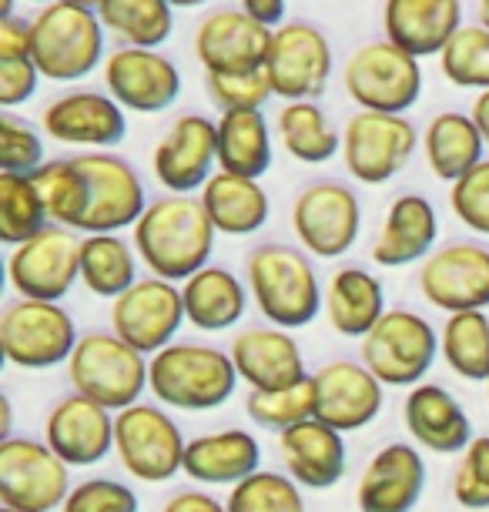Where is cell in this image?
<instances>
[{"label": "cell", "mask_w": 489, "mask_h": 512, "mask_svg": "<svg viewBox=\"0 0 489 512\" xmlns=\"http://www.w3.org/2000/svg\"><path fill=\"white\" fill-rule=\"evenodd\" d=\"M215 225L195 195H161L148 201L145 215L134 225V248L151 275L185 285L191 275L212 265Z\"/></svg>", "instance_id": "obj_1"}, {"label": "cell", "mask_w": 489, "mask_h": 512, "mask_svg": "<svg viewBox=\"0 0 489 512\" xmlns=\"http://www.w3.org/2000/svg\"><path fill=\"white\" fill-rule=\"evenodd\" d=\"M245 285L252 292L255 308L268 318V325L295 332L312 325L325 308V288L315 272L309 251L265 241L248 251Z\"/></svg>", "instance_id": "obj_2"}, {"label": "cell", "mask_w": 489, "mask_h": 512, "mask_svg": "<svg viewBox=\"0 0 489 512\" xmlns=\"http://www.w3.org/2000/svg\"><path fill=\"white\" fill-rule=\"evenodd\" d=\"M104 34L108 31L98 11L71 0H51L31 17V57L47 81H84L108 61Z\"/></svg>", "instance_id": "obj_3"}, {"label": "cell", "mask_w": 489, "mask_h": 512, "mask_svg": "<svg viewBox=\"0 0 489 512\" xmlns=\"http://www.w3.org/2000/svg\"><path fill=\"white\" fill-rule=\"evenodd\" d=\"M238 382L232 355L205 342H171L148 365V389L168 409L212 412L232 399Z\"/></svg>", "instance_id": "obj_4"}, {"label": "cell", "mask_w": 489, "mask_h": 512, "mask_svg": "<svg viewBox=\"0 0 489 512\" xmlns=\"http://www.w3.org/2000/svg\"><path fill=\"white\" fill-rule=\"evenodd\" d=\"M148 365L151 359L124 342L121 335L108 332H84L71 362H67V379L74 392L88 395L114 415L141 402L148 389Z\"/></svg>", "instance_id": "obj_5"}, {"label": "cell", "mask_w": 489, "mask_h": 512, "mask_svg": "<svg viewBox=\"0 0 489 512\" xmlns=\"http://www.w3.org/2000/svg\"><path fill=\"white\" fill-rule=\"evenodd\" d=\"M359 355L386 389H416L439 359V332L409 308H389L359 342Z\"/></svg>", "instance_id": "obj_6"}, {"label": "cell", "mask_w": 489, "mask_h": 512, "mask_svg": "<svg viewBox=\"0 0 489 512\" xmlns=\"http://www.w3.org/2000/svg\"><path fill=\"white\" fill-rule=\"evenodd\" d=\"M342 88L359 104V111L406 114L423 94V67L419 57L392 41H369L349 54L342 67Z\"/></svg>", "instance_id": "obj_7"}, {"label": "cell", "mask_w": 489, "mask_h": 512, "mask_svg": "<svg viewBox=\"0 0 489 512\" xmlns=\"http://www.w3.org/2000/svg\"><path fill=\"white\" fill-rule=\"evenodd\" d=\"M78 342V325L61 302L17 298L0 315V349L17 369L41 372L67 365Z\"/></svg>", "instance_id": "obj_8"}, {"label": "cell", "mask_w": 489, "mask_h": 512, "mask_svg": "<svg viewBox=\"0 0 489 512\" xmlns=\"http://www.w3.org/2000/svg\"><path fill=\"white\" fill-rule=\"evenodd\" d=\"M188 439L161 405L138 402L114 415V456L138 482H168L185 472Z\"/></svg>", "instance_id": "obj_9"}, {"label": "cell", "mask_w": 489, "mask_h": 512, "mask_svg": "<svg viewBox=\"0 0 489 512\" xmlns=\"http://www.w3.org/2000/svg\"><path fill=\"white\" fill-rule=\"evenodd\" d=\"M419 141L406 114L356 111L342 128V164L359 185H386L412 161Z\"/></svg>", "instance_id": "obj_10"}, {"label": "cell", "mask_w": 489, "mask_h": 512, "mask_svg": "<svg viewBox=\"0 0 489 512\" xmlns=\"http://www.w3.org/2000/svg\"><path fill=\"white\" fill-rule=\"evenodd\" d=\"M71 466L41 439H0V502L17 512H54L71 496Z\"/></svg>", "instance_id": "obj_11"}, {"label": "cell", "mask_w": 489, "mask_h": 512, "mask_svg": "<svg viewBox=\"0 0 489 512\" xmlns=\"http://www.w3.org/2000/svg\"><path fill=\"white\" fill-rule=\"evenodd\" d=\"M292 231L302 251L322 262L349 255L362 235V205L342 181H312L292 201Z\"/></svg>", "instance_id": "obj_12"}, {"label": "cell", "mask_w": 489, "mask_h": 512, "mask_svg": "<svg viewBox=\"0 0 489 512\" xmlns=\"http://www.w3.org/2000/svg\"><path fill=\"white\" fill-rule=\"evenodd\" d=\"M332 67V44L322 34V27L295 17V21H285L272 31L265 74L275 98H282L285 104L322 98V91L329 88Z\"/></svg>", "instance_id": "obj_13"}, {"label": "cell", "mask_w": 489, "mask_h": 512, "mask_svg": "<svg viewBox=\"0 0 489 512\" xmlns=\"http://www.w3.org/2000/svg\"><path fill=\"white\" fill-rule=\"evenodd\" d=\"M7 282L21 298L61 302L81 282V235L47 225L7 255Z\"/></svg>", "instance_id": "obj_14"}, {"label": "cell", "mask_w": 489, "mask_h": 512, "mask_svg": "<svg viewBox=\"0 0 489 512\" xmlns=\"http://www.w3.org/2000/svg\"><path fill=\"white\" fill-rule=\"evenodd\" d=\"M419 295L446 315L489 308V248L483 241H446L419 265Z\"/></svg>", "instance_id": "obj_15"}, {"label": "cell", "mask_w": 489, "mask_h": 512, "mask_svg": "<svg viewBox=\"0 0 489 512\" xmlns=\"http://www.w3.org/2000/svg\"><path fill=\"white\" fill-rule=\"evenodd\" d=\"M185 322L181 285L158 275L138 278V285L128 288L118 302H111V332L145 352L148 359L168 349Z\"/></svg>", "instance_id": "obj_16"}, {"label": "cell", "mask_w": 489, "mask_h": 512, "mask_svg": "<svg viewBox=\"0 0 489 512\" xmlns=\"http://www.w3.org/2000/svg\"><path fill=\"white\" fill-rule=\"evenodd\" d=\"M74 158L91 185V205L81 235H118V231L138 225L148 198L134 164L114 151H84Z\"/></svg>", "instance_id": "obj_17"}, {"label": "cell", "mask_w": 489, "mask_h": 512, "mask_svg": "<svg viewBox=\"0 0 489 512\" xmlns=\"http://www.w3.org/2000/svg\"><path fill=\"white\" fill-rule=\"evenodd\" d=\"M218 164V121L205 114H181L151 151V171L168 195H201Z\"/></svg>", "instance_id": "obj_18"}, {"label": "cell", "mask_w": 489, "mask_h": 512, "mask_svg": "<svg viewBox=\"0 0 489 512\" xmlns=\"http://www.w3.org/2000/svg\"><path fill=\"white\" fill-rule=\"evenodd\" d=\"M101 77L111 98L131 114H161L181 98L175 61L155 47H114Z\"/></svg>", "instance_id": "obj_19"}, {"label": "cell", "mask_w": 489, "mask_h": 512, "mask_svg": "<svg viewBox=\"0 0 489 512\" xmlns=\"http://www.w3.org/2000/svg\"><path fill=\"white\" fill-rule=\"evenodd\" d=\"M41 128L51 141L84 151H114L128 138V111L108 91H64L41 111Z\"/></svg>", "instance_id": "obj_20"}, {"label": "cell", "mask_w": 489, "mask_h": 512, "mask_svg": "<svg viewBox=\"0 0 489 512\" xmlns=\"http://www.w3.org/2000/svg\"><path fill=\"white\" fill-rule=\"evenodd\" d=\"M272 31L252 21L242 7H218L205 14L195 31V57L205 74L262 71Z\"/></svg>", "instance_id": "obj_21"}, {"label": "cell", "mask_w": 489, "mask_h": 512, "mask_svg": "<svg viewBox=\"0 0 489 512\" xmlns=\"http://www.w3.org/2000/svg\"><path fill=\"white\" fill-rule=\"evenodd\" d=\"M312 379H315V399H319L315 419L345 432V436L366 429L369 422H376V415L386 405V385L362 362L332 359Z\"/></svg>", "instance_id": "obj_22"}, {"label": "cell", "mask_w": 489, "mask_h": 512, "mask_svg": "<svg viewBox=\"0 0 489 512\" xmlns=\"http://www.w3.org/2000/svg\"><path fill=\"white\" fill-rule=\"evenodd\" d=\"M44 442L71 469L98 466L114 452V412L88 395L71 392L47 412Z\"/></svg>", "instance_id": "obj_23"}, {"label": "cell", "mask_w": 489, "mask_h": 512, "mask_svg": "<svg viewBox=\"0 0 489 512\" xmlns=\"http://www.w3.org/2000/svg\"><path fill=\"white\" fill-rule=\"evenodd\" d=\"M426 489V459L409 442H389L366 462L356 486L359 512H412Z\"/></svg>", "instance_id": "obj_24"}, {"label": "cell", "mask_w": 489, "mask_h": 512, "mask_svg": "<svg viewBox=\"0 0 489 512\" xmlns=\"http://www.w3.org/2000/svg\"><path fill=\"white\" fill-rule=\"evenodd\" d=\"M228 355H232L238 379L248 385V392L285 389V385H295L309 375L299 342L292 338V332L275 325L242 328L228 345Z\"/></svg>", "instance_id": "obj_25"}, {"label": "cell", "mask_w": 489, "mask_h": 512, "mask_svg": "<svg viewBox=\"0 0 489 512\" xmlns=\"http://www.w3.org/2000/svg\"><path fill=\"white\" fill-rule=\"evenodd\" d=\"M402 422H406L412 442L436 456H456L473 442V422L466 409L446 385L419 382L406 392L402 402Z\"/></svg>", "instance_id": "obj_26"}, {"label": "cell", "mask_w": 489, "mask_h": 512, "mask_svg": "<svg viewBox=\"0 0 489 512\" xmlns=\"http://www.w3.org/2000/svg\"><path fill=\"white\" fill-rule=\"evenodd\" d=\"M463 27V0H386L382 31L412 57H439Z\"/></svg>", "instance_id": "obj_27"}, {"label": "cell", "mask_w": 489, "mask_h": 512, "mask_svg": "<svg viewBox=\"0 0 489 512\" xmlns=\"http://www.w3.org/2000/svg\"><path fill=\"white\" fill-rule=\"evenodd\" d=\"M436 238L439 218L433 201L409 191V195L392 198L379 235L372 241V262L379 268H406L416 262L423 265L436 251Z\"/></svg>", "instance_id": "obj_28"}, {"label": "cell", "mask_w": 489, "mask_h": 512, "mask_svg": "<svg viewBox=\"0 0 489 512\" xmlns=\"http://www.w3.org/2000/svg\"><path fill=\"white\" fill-rule=\"evenodd\" d=\"M278 456H282L289 476L302 489H332L339 486L349 466L345 432L332 429L322 419L292 425L278 436Z\"/></svg>", "instance_id": "obj_29"}, {"label": "cell", "mask_w": 489, "mask_h": 512, "mask_svg": "<svg viewBox=\"0 0 489 512\" xmlns=\"http://www.w3.org/2000/svg\"><path fill=\"white\" fill-rule=\"evenodd\" d=\"M262 469V446L248 429H218L188 439L185 476L198 486H238Z\"/></svg>", "instance_id": "obj_30"}, {"label": "cell", "mask_w": 489, "mask_h": 512, "mask_svg": "<svg viewBox=\"0 0 489 512\" xmlns=\"http://www.w3.org/2000/svg\"><path fill=\"white\" fill-rule=\"evenodd\" d=\"M386 312V292H382V282L369 268L342 265L325 282V318L345 338L362 342Z\"/></svg>", "instance_id": "obj_31"}, {"label": "cell", "mask_w": 489, "mask_h": 512, "mask_svg": "<svg viewBox=\"0 0 489 512\" xmlns=\"http://www.w3.org/2000/svg\"><path fill=\"white\" fill-rule=\"evenodd\" d=\"M181 298L188 325H195L198 332H228L242 322L252 292L232 268L212 262L181 285Z\"/></svg>", "instance_id": "obj_32"}, {"label": "cell", "mask_w": 489, "mask_h": 512, "mask_svg": "<svg viewBox=\"0 0 489 512\" xmlns=\"http://www.w3.org/2000/svg\"><path fill=\"white\" fill-rule=\"evenodd\" d=\"M198 198L215 231L228 238L258 235L272 218V198L262 188V181L238 178L228 171H215Z\"/></svg>", "instance_id": "obj_33"}, {"label": "cell", "mask_w": 489, "mask_h": 512, "mask_svg": "<svg viewBox=\"0 0 489 512\" xmlns=\"http://www.w3.org/2000/svg\"><path fill=\"white\" fill-rule=\"evenodd\" d=\"M423 158L429 164V171L439 181H446V185H456L466 171H473L479 161L489 158L486 141L476 128L473 114L439 111L423 131Z\"/></svg>", "instance_id": "obj_34"}, {"label": "cell", "mask_w": 489, "mask_h": 512, "mask_svg": "<svg viewBox=\"0 0 489 512\" xmlns=\"http://www.w3.org/2000/svg\"><path fill=\"white\" fill-rule=\"evenodd\" d=\"M275 161L265 111H222L218 118V171L262 181Z\"/></svg>", "instance_id": "obj_35"}, {"label": "cell", "mask_w": 489, "mask_h": 512, "mask_svg": "<svg viewBox=\"0 0 489 512\" xmlns=\"http://www.w3.org/2000/svg\"><path fill=\"white\" fill-rule=\"evenodd\" d=\"M138 248L124 235H84L81 238V285L91 295L118 302L138 285Z\"/></svg>", "instance_id": "obj_36"}, {"label": "cell", "mask_w": 489, "mask_h": 512, "mask_svg": "<svg viewBox=\"0 0 489 512\" xmlns=\"http://www.w3.org/2000/svg\"><path fill=\"white\" fill-rule=\"evenodd\" d=\"M275 138L302 164H329L335 154H342V131L332 128L329 114L315 101L282 104L275 118Z\"/></svg>", "instance_id": "obj_37"}, {"label": "cell", "mask_w": 489, "mask_h": 512, "mask_svg": "<svg viewBox=\"0 0 489 512\" xmlns=\"http://www.w3.org/2000/svg\"><path fill=\"white\" fill-rule=\"evenodd\" d=\"M31 181L44 201L51 225L71 228L81 235V225L88 218V205H91V185L78 158H47V164L34 171Z\"/></svg>", "instance_id": "obj_38"}, {"label": "cell", "mask_w": 489, "mask_h": 512, "mask_svg": "<svg viewBox=\"0 0 489 512\" xmlns=\"http://www.w3.org/2000/svg\"><path fill=\"white\" fill-rule=\"evenodd\" d=\"M104 31L121 47H158L175 31V7L168 0H104L98 7Z\"/></svg>", "instance_id": "obj_39"}, {"label": "cell", "mask_w": 489, "mask_h": 512, "mask_svg": "<svg viewBox=\"0 0 489 512\" xmlns=\"http://www.w3.org/2000/svg\"><path fill=\"white\" fill-rule=\"evenodd\" d=\"M439 355L466 382H489V315L456 312L446 315L439 332Z\"/></svg>", "instance_id": "obj_40"}, {"label": "cell", "mask_w": 489, "mask_h": 512, "mask_svg": "<svg viewBox=\"0 0 489 512\" xmlns=\"http://www.w3.org/2000/svg\"><path fill=\"white\" fill-rule=\"evenodd\" d=\"M319 412V399H315V379L305 375L302 382L285 385V389H268V392H248L245 395V415L258 429L265 432H289L292 425L309 422Z\"/></svg>", "instance_id": "obj_41"}, {"label": "cell", "mask_w": 489, "mask_h": 512, "mask_svg": "<svg viewBox=\"0 0 489 512\" xmlns=\"http://www.w3.org/2000/svg\"><path fill=\"white\" fill-rule=\"evenodd\" d=\"M47 225L51 218L31 175H0V241L17 248Z\"/></svg>", "instance_id": "obj_42"}, {"label": "cell", "mask_w": 489, "mask_h": 512, "mask_svg": "<svg viewBox=\"0 0 489 512\" xmlns=\"http://www.w3.org/2000/svg\"><path fill=\"white\" fill-rule=\"evenodd\" d=\"M439 71L453 88L489 91V31L483 24H463L439 54Z\"/></svg>", "instance_id": "obj_43"}, {"label": "cell", "mask_w": 489, "mask_h": 512, "mask_svg": "<svg viewBox=\"0 0 489 512\" xmlns=\"http://www.w3.org/2000/svg\"><path fill=\"white\" fill-rule=\"evenodd\" d=\"M228 512H305L302 486L282 472L258 469L255 476L232 486L225 499Z\"/></svg>", "instance_id": "obj_44"}, {"label": "cell", "mask_w": 489, "mask_h": 512, "mask_svg": "<svg viewBox=\"0 0 489 512\" xmlns=\"http://www.w3.org/2000/svg\"><path fill=\"white\" fill-rule=\"evenodd\" d=\"M41 164H47L41 131L11 111L0 114V175H34Z\"/></svg>", "instance_id": "obj_45"}, {"label": "cell", "mask_w": 489, "mask_h": 512, "mask_svg": "<svg viewBox=\"0 0 489 512\" xmlns=\"http://www.w3.org/2000/svg\"><path fill=\"white\" fill-rule=\"evenodd\" d=\"M205 91L222 111H262L268 98H275L265 67L262 71L205 74Z\"/></svg>", "instance_id": "obj_46"}, {"label": "cell", "mask_w": 489, "mask_h": 512, "mask_svg": "<svg viewBox=\"0 0 489 512\" xmlns=\"http://www.w3.org/2000/svg\"><path fill=\"white\" fill-rule=\"evenodd\" d=\"M453 499L466 512L489 509V436H476L459 452V466L453 476Z\"/></svg>", "instance_id": "obj_47"}, {"label": "cell", "mask_w": 489, "mask_h": 512, "mask_svg": "<svg viewBox=\"0 0 489 512\" xmlns=\"http://www.w3.org/2000/svg\"><path fill=\"white\" fill-rule=\"evenodd\" d=\"M449 208L459 218V225L473 235L489 238V158L466 171L456 185H449Z\"/></svg>", "instance_id": "obj_48"}, {"label": "cell", "mask_w": 489, "mask_h": 512, "mask_svg": "<svg viewBox=\"0 0 489 512\" xmlns=\"http://www.w3.org/2000/svg\"><path fill=\"white\" fill-rule=\"evenodd\" d=\"M61 512H141V499L128 482L94 476L71 489Z\"/></svg>", "instance_id": "obj_49"}, {"label": "cell", "mask_w": 489, "mask_h": 512, "mask_svg": "<svg viewBox=\"0 0 489 512\" xmlns=\"http://www.w3.org/2000/svg\"><path fill=\"white\" fill-rule=\"evenodd\" d=\"M37 84H41V71H37L34 57H4L0 61V104L7 111L31 101Z\"/></svg>", "instance_id": "obj_50"}, {"label": "cell", "mask_w": 489, "mask_h": 512, "mask_svg": "<svg viewBox=\"0 0 489 512\" xmlns=\"http://www.w3.org/2000/svg\"><path fill=\"white\" fill-rule=\"evenodd\" d=\"M4 57H31V21L0 17V61Z\"/></svg>", "instance_id": "obj_51"}, {"label": "cell", "mask_w": 489, "mask_h": 512, "mask_svg": "<svg viewBox=\"0 0 489 512\" xmlns=\"http://www.w3.org/2000/svg\"><path fill=\"white\" fill-rule=\"evenodd\" d=\"M161 512H228V509L225 502H218L205 489H181L161 506Z\"/></svg>", "instance_id": "obj_52"}, {"label": "cell", "mask_w": 489, "mask_h": 512, "mask_svg": "<svg viewBox=\"0 0 489 512\" xmlns=\"http://www.w3.org/2000/svg\"><path fill=\"white\" fill-rule=\"evenodd\" d=\"M238 7L252 17V21L265 24L268 31H275V27H282L289 21V0H238Z\"/></svg>", "instance_id": "obj_53"}, {"label": "cell", "mask_w": 489, "mask_h": 512, "mask_svg": "<svg viewBox=\"0 0 489 512\" xmlns=\"http://www.w3.org/2000/svg\"><path fill=\"white\" fill-rule=\"evenodd\" d=\"M473 121H476V128L479 134H483V141H486V154H489V91L483 94H476V101H473Z\"/></svg>", "instance_id": "obj_54"}, {"label": "cell", "mask_w": 489, "mask_h": 512, "mask_svg": "<svg viewBox=\"0 0 489 512\" xmlns=\"http://www.w3.org/2000/svg\"><path fill=\"white\" fill-rule=\"evenodd\" d=\"M168 4L175 7V11H178V7H181V11H191V7H201V4H208V0H168Z\"/></svg>", "instance_id": "obj_55"}, {"label": "cell", "mask_w": 489, "mask_h": 512, "mask_svg": "<svg viewBox=\"0 0 489 512\" xmlns=\"http://www.w3.org/2000/svg\"><path fill=\"white\" fill-rule=\"evenodd\" d=\"M476 14H479V24H483L486 31H489V0H479V4H476Z\"/></svg>", "instance_id": "obj_56"}, {"label": "cell", "mask_w": 489, "mask_h": 512, "mask_svg": "<svg viewBox=\"0 0 489 512\" xmlns=\"http://www.w3.org/2000/svg\"><path fill=\"white\" fill-rule=\"evenodd\" d=\"M71 4H81V7H91V11H98L104 0H71Z\"/></svg>", "instance_id": "obj_57"}, {"label": "cell", "mask_w": 489, "mask_h": 512, "mask_svg": "<svg viewBox=\"0 0 489 512\" xmlns=\"http://www.w3.org/2000/svg\"><path fill=\"white\" fill-rule=\"evenodd\" d=\"M31 4H41L44 7V4H51V0H31Z\"/></svg>", "instance_id": "obj_58"}, {"label": "cell", "mask_w": 489, "mask_h": 512, "mask_svg": "<svg viewBox=\"0 0 489 512\" xmlns=\"http://www.w3.org/2000/svg\"><path fill=\"white\" fill-rule=\"evenodd\" d=\"M0 512H17V509H7V506H0Z\"/></svg>", "instance_id": "obj_59"}, {"label": "cell", "mask_w": 489, "mask_h": 512, "mask_svg": "<svg viewBox=\"0 0 489 512\" xmlns=\"http://www.w3.org/2000/svg\"><path fill=\"white\" fill-rule=\"evenodd\" d=\"M486 389H489V382H486Z\"/></svg>", "instance_id": "obj_60"}]
</instances>
